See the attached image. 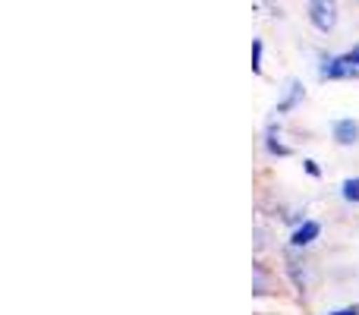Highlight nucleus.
<instances>
[{"mask_svg":"<svg viewBox=\"0 0 359 315\" xmlns=\"http://www.w3.org/2000/svg\"><path fill=\"white\" fill-rule=\"evenodd\" d=\"M262 51H265L262 48V38H255L252 41V69L255 73H262Z\"/></svg>","mask_w":359,"mask_h":315,"instance_id":"nucleus-9","label":"nucleus"},{"mask_svg":"<svg viewBox=\"0 0 359 315\" xmlns=\"http://www.w3.org/2000/svg\"><path fill=\"white\" fill-rule=\"evenodd\" d=\"M303 164H306V170H309L312 177H318V173H322V170H318V164H316V161H303Z\"/></svg>","mask_w":359,"mask_h":315,"instance_id":"nucleus-11","label":"nucleus"},{"mask_svg":"<svg viewBox=\"0 0 359 315\" xmlns=\"http://www.w3.org/2000/svg\"><path fill=\"white\" fill-rule=\"evenodd\" d=\"M322 79H359V44L347 54L328 57V60L318 67Z\"/></svg>","mask_w":359,"mask_h":315,"instance_id":"nucleus-1","label":"nucleus"},{"mask_svg":"<svg viewBox=\"0 0 359 315\" xmlns=\"http://www.w3.org/2000/svg\"><path fill=\"white\" fill-rule=\"evenodd\" d=\"M303 101V86H299L297 79H290V86H287V95L278 101V107H274V114H287V111H293V107Z\"/></svg>","mask_w":359,"mask_h":315,"instance_id":"nucleus-5","label":"nucleus"},{"mask_svg":"<svg viewBox=\"0 0 359 315\" xmlns=\"http://www.w3.org/2000/svg\"><path fill=\"white\" fill-rule=\"evenodd\" d=\"M334 142L337 145H356L359 142V123L356 120H337L334 123Z\"/></svg>","mask_w":359,"mask_h":315,"instance_id":"nucleus-4","label":"nucleus"},{"mask_svg":"<svg viewBox=\"0 0 359 315\" xmlns=\"http://www.w3.org/2000/svg\"><path fill=\"white\" fill-rule=\"evenodd\" d=\"M299 265H303V262H299L297 259V255H287V268H290V278H293V284H297L299 287V290H303V287H306V274L303 272H299Z\"/></svg>","mask_w":359,"mask_h":315,"instance_id":"nucleus-7","label":"nucleus"},{"mask_svg":"<svg viewBox=\"0 0 359 315\" xmlns=\"http://www.w3.org/2000/svg\"><path fill=\"white\" fill-rule=\"evenodd\" d=\"M265 149L271 152V155H278V158H287V155H290V149H287V145L280 142V136H278V126H268V133H265Z\"/></svg>","mask_w":359,"mask_h":315,"instance_id":"nucleus-6","label":"nucleus"},{"mask_svg":"<svg viewBox=\"0 0 359 315\" xmlns=\"http://www.w3.org/2000/svg\"><path fill=\"white\" fill-rule=\"evenodd\" d=\"M309 19L318 32H331L337 25V0H309Z\"/></svg>","mask_w":359,"mask_h":315,"instance_id":"nucleus-2","label":"nucleus"},{"mask_svg":"<svg viewBox=\"0 0 359 315\" xmlns=\"http://www.w3.org/2000/svg\"><path fill=\"white\" fill-rule=\"evenodd\" d=\"M328 315H359V306H347V309H337V312H328Z\"/></svg>","mask_w":359,"mask_h":315,"instance_id":"nucleus-10","label":"nucleus"},{"mask_svg":"<svg viewBox=\"0 0 359 315\" xmlns=\"http://www.w3.org/2000/svg\"><path fill=\"white\" fill-rule=\"evenodd\" d=\"M322 234V227H318L316 221H299V227L290 234V246L293 249H303V246H309L316 236Z\"/></svg>","mask_w":359,"mask_h":315,"instance_id":"nucleus-3","label":"nucleus"},{"mask_svg":"<svg viewBox=\"0 0 359 315\" xmlns=\"http://www.w3.org/2000/svg\"><path fill=\"white\" fill-rule=\"evenodd\" d=\"M341 192H344V199H347V202H359V180H356V177L344 180Z\"/></svg>","mask_w":359,"mask_h":315,"instance_id":"nucleus-8","label":"nucleus"}]
</instances>
